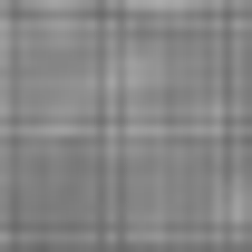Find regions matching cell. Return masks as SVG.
I'll use <instances>...</instances> for the list:
<instances>
[{
    "mask_svg": "<svg viewBox=\"0 0 252 252\" xmlns=\"http://www.w3.org/2000/svg\"><path fill=\"white\" fill-rule=\"evenodd\" d=\"M156 10H194V0H156Z\"/></svg>",
    "mask_w": 252,
    "mask_h": 252,
    "instance_id": "1",
    "label": "cell"
}]
</instances>
